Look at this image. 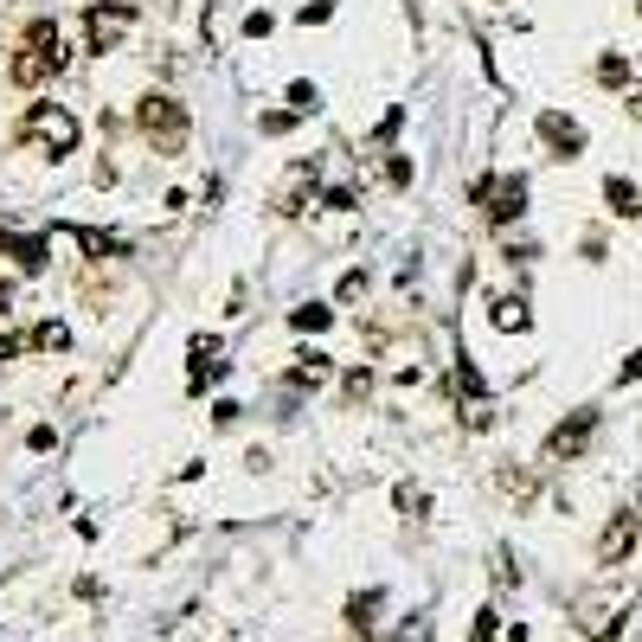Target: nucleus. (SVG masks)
Here are the masks:
<instances>
[{"instance_id": "6ab92c4d", "label": "nucleus", "mask_w": 642, "mask_h": 642, "mask_svg": "<svg viewBox=\"0 0 642 642\" xmlns=\"http://www.w3.org/2000/svg\"><path fill=\"white\" fill-rule=\"evenodd\" d=\"M322 200H328V206H335V213H348V206H360V193H354V187H328V193H322Z\"/></svg>"}, {"instance_id": "f8f14e48", "label": "nucleus", "mask_w": 642, "mask_h": 642, "mask_svg": "<svg viewBox=\"0 0 642 642\" xmlns=\"http://www.w3.org/2000/svg\"><path fill=\"white\" fill-rule=\"evenodd\" d=\"M604 206H610L617 218H637V213H642V193H637V180H624V174H610V180H604Z\"/></svg>"}, {"instance_id": "423d86ee", "label": "nucleus", "mask_w": 642, "mask_h": 642, "mask_svg": "<svg viewBox=\"0 0 642 642\" xmlns=\"http://www.w3.org/2000/svg\"><path fill=\"white\" fill-rule=\"evenodd\" d=\"M591 437H597V412H591V405H578L566 425L546 437V456H553V463H578V456L591 450Z\"/></svg>"}, {"instance_id": "20e7f679", "label": "nucleus", "mask_w": 642, "mask_h": 642, "mask_svg": "<svg viewBox=\"0 0 642 642\" xmlns=\"http://www.w3.org/2000/svg\"><path fill=\"white\" fill-rule=\"evenodd\" d=\"M26 136L59 161V154H72V148H77V116H72V110H59V103H39V110L26 116Z\"/></svg>"}, {"instance_id": "f03ea898", "label": "nucleus", "mask_w": 642, "mask_h": 642, "mask_svg": "<svg viewBox=\"0 0 642 642\" xmlns=\"http://www.w3.org/2000/svg\"><path fill=\"white\" fill-rule=\"evenodd\" d=\"M136 123H142V136L161 154H180V142H187V103H174V97H142Z\"/></svg>"}, {"instance_id": "9d476101", "label": "nucleus", "mask_w": 642, "mask_h": 642, "mask_svg": "<svg viewBox=\"0 0 642 642\" xmlns=\"http://www.w3.org/2000/svg\"><path fill=\"white\" fill-rule=\"evenodd\" d=\"M489 322L507 328V335H527V328H533V315H527V302H520V295H489Z\"/></svg>"}, {"instance_id": "1a4fd4ad", "label": "nucleus", "mask_w": 642, "mask_h": 642, "mask_svg": "<svg viewBox=\"0 0 642 642\" xmlns=\"http://www.w3.org/2000/svg\"><path fill=\"white\" fill-rule=\"evenodd\" d=\"M0 251H7L20 270H46V231H13V225H0Z\"/></svg>"}, {"instance_id": "f257e3e1", "label": "nucleus", "mask_w": 642, "mask_h": 642, "mask_svg": "<svg viewBox=\"0 0 642 642\" xmlns=\"http://www.w3.org/2000/svg\"><path fill=\"white\" fill-rule=\"evenodd\" d=\"M65 72V46H59V26L52 20H39L33 33H26V46H20V59H13V84H46V77Z\"/></svg>"}, {"instance_id": "39448f33", "label": "nucleus", "mask_w": 642, "mask_h": 642, "mask_svg": "<svg viewBox=\"0 0 642 642\" xmlns=\"http://www.w3.org/2000/svg\"><path fill=\"white\" fill-rule=\"evenodd\" d=\"M476 200L489 206L495 225H514L527 213V174H501V180H476Z\"/></svg>"}, {"instance_id": "4be33fe9", "label": "nucleus", "mask_w": 642, "mask_h": 642, "mask_svg": "<svg viewBox=\"0 0 642 642\" xmlns=\"http://www.w3.org/2000/svg\"><path fill=\"white\" fill-rule=\"evenodd\" d=\"M328 13H335V0H309V7H302V20H309V26H322Z\"/></svg>"}, {"instance_id": "412c9836", "label": "nucleus", "mask_w": 642, "mask_h": 642, "mask_svg": "<svg viewBox=\"0 0 642 642\" xmlns=\"http://www.w3.org/2000/svg\"><path fill=\"white\" fill-rule=\"evenodd\" d=\"M289 123H295V110H270V116H264V136H284Z\"/></svg>"}, {"instance_id": "6e6552de", "label": "nucleus", "mask_w": 642, "mask_h": 642, "mask_svg": "<svg viewBox=\"0 0 642 642\" xmlns=\"http://www.w3.org/2000/svg\"><path fill=\"white\" fill-rule=\"evenodd\" d=\"M540 142L553 148L559 161H578V154H584V129L571 123L566 110H546V116H540Z\"/></svg>"}, {"instance_id": "0eeeda50", "label": "nucleus", "mask_w": 642, "mask_h": 642, "mask_svg": "<svg viewBox=\"0 0 642 642\" xmlns=\"http://www.w3.org/2000/svg\"><path fill=\"white\" fill-rule=\"evenodd\" d=\"M642 540V520L637 507H624V514H610V527H604V540H597V566H624L630 553H637Z\"/></svg>"}, {"instance_id": "ddd939ff", "label": "nucleus", "mask_w": 642, "mask_h": 642, "mask_svg": "<svg viewBox=\"0 0 642 642\" xmlns=\"http://www.w3.org/2000/svg\"><path fill=\"white\" fill-rule=\"evenodd\" d=\"M597 84L630 90V59H624V52H604V59H597Z\"/></svg>"}, {"instance_id": "aec40b11", "label": "nucleus", "mask_w": 642, "mask_h": 642, "mask_svg": "<svg viewBox=\"0 0 642 642\" xmlns=\"http://www.w3.org/2000/svg\"><path fill=\"white\" fill-rule=\"evenodd\" d=\"M399 507H412V514L425 520V514H430V495H418V489H399Z\"/></svg>"}, {"instance_id": "f3484780", "label": "nucleus", "mask_w": 642, "mask_h": 642, "mask_svg": "<svg viewBox=\"0 0 642 642\" xmlns=\"http://www.w3.org/2000/svg\"><path fill=\"white\" fill-rule=\"evenodd\" d=\"M289 110L309 116V110H315V84H289Z\"/></svg>"}, {"instance_id": "2eb2a0df", "label": "nucleus", "mask_w": 642, "mask_h": 642, "mask_svg": "<svg viewBox=\"0 0 642 642\" xmlns=\"http://www.w3.org/2000/svg\"><path fill=\"white\" fill-rule=\"evenodd\" d=\"M373 610H379V591H360L354 604H348V624H354V630H373Z\"/></svg>"}, {"instance_id": "4468645a", "label": "nucleus", "mask_w": 642, "mask_h": 642, "mask_svg": "<svg viewBox=\"0 0 642 642\" xmlns=\"http://www.w3.org/2000/svg\"><path fill=\"white\" fill-rule=\"evenodd\" d=\"M328 322H335V309H328V302H302V309H295V328H309V335H322Z\"/></svg>"}, {"instance_id": "9b49d317", "label": "nucleus", "mask_w": 642, "mask_h": 642, "mask_svg": "<svg viewBox=\"0 0 642 642\" xmlns=\"http://www.w3.org/2000/svg\"><path fill=\"white\" fill-rule=\"evenodd\" d=\"M328 354L322 348H309V354H295V366H289V386H302V392H315V386H328Z\"/></svg>"}, {"instance_id": "5701e85b", "label": "nucleus", "mask_w": 642, "mask_h": 642, "mask_svg": "<svg viewBox=\"0 0 642 642\" xmlns=\"http://www.w3.org/2000/svg\"><path fill=\"white\" fill-rule=\"evenodd\" d=\"M630 116H637V123H642V84H637V90H630Z\"/></svg>"}, {"instance_id": "dca6fc26", "label": "nucleus", "mask_w": 642, "mask_h": 642, "mask_svg": "<svg viewBox=\"0 0 642 642\" xmlns=\"http://www.w3.org/2000/svg\"><path fill=\"white\" fill-rule=\"evenodd\" d=\"M469 642H495V604H482V610H476V630H469Z\"/></svg>"}, {"instance_id": "a211bd4d", "label": "nucleus", "mask_w": 642, "mask_h": 642, "mask_svg": "<svg viewBox=\"0 0 642 642\" xmlns=\"http://www.w3.org/2000/svg\"><path fill=\"white\" fill-rule=\"evenodd\" d=\"M335 295H341V302H360V295H366V277H360V270H348V277L335 284Z\"/></svg>"}, {"instance_id": "7ed1b4c3", "label": "nucleus", "mask_w": 642, "mask_h": 642, "mask_svg": "<svg viewBox=\"0 0 642 642\" xmlns=\"http://www.w3.org/2000/svg\"><path fill=\"white\" fill-rule=\"evenodd\" d=\"M129 26H136V7H129V0H97V7L84 13V39H90V52H116Z\"/></svg>"}]
</instances>
